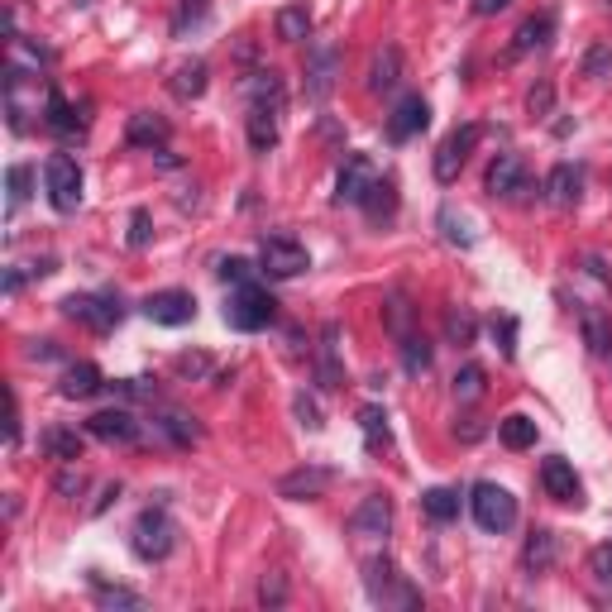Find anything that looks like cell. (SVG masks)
<instances>
[{
  "label": "cell",
  "instance_id": "6da1fadb",
  "mask_svg": "<svg viewBox=\"0 0 612 612\" xmlns=\"http://www.w3.org/2000/svg\"><path fill=\"white\" fill-rule=\"evenodd\" d=\"M177 546V526L168 517V507H144L139 512V522L130 531V550L144 560V565H158V560H168Z\"/></svg>",
  "mask_w": 612,
  "mask_h": 612
},
{
  "label": "cell",
  "instance_id": "7a4b0ae2",
  "mask_svg": "<svg viewBox=\"0 0 612 612\" xmlns=\"http://www.w3.org/2000/svg\"><path fill=\"white\" fill-rule=\"evenodd\" d=\"M469 512H474V522L488 531V536H503L517 526V498L507 493L503 483H474V493H469Z\"/></svg>",
  "mask_w": 612,
  "mask_h": 612
},
{
  "label": "cell",
  "instance_id": "3957f363",
  "mask_svg": "<svg viewBox=\"0 0 612 612\" xmlns=\"http://www.w3.org/2000/svg\"><path fill=\"white\" fill-rule=\"evenodd\" d=\"M63 316L67 321H82L96 335H110L125 321V306H120L115 292H72V297H63Z\"/></svg>",
  "mask_w": 612,
  "mask_h": 612
},
{
  "label": "cell",
  "instance_id": "277c9868",
  "mask_svg": "<svg viewBox=\"0 0 612 612\" xmlns=\"http://www.w3.org/2000/svg\"><path fill=\"white\" fill-rule=\"evenodd\" d=\"M273 316H278V302H273L259 283H244L225 297V326L230 330H244V335H249V330L273 326Z\"/></svg>",
  "mask_w": 612,
  "mask_h": 612
},
{
  "label": "cell",
  "instance_id": "5b68a950",
  "mask_svg": "<svg viewBox=\"0 0 612 612\" xmlns=\"http://www.w3.org/2000/svg\"><path fill=\"white\" fill-rule=\"evenodd\" d=\"M364 589H369L373 603H383V608H421V593L397 574V565L388 555H378L364 565Z\"/></svg>",
  "mask_w": 612,
  "mask_h": 612
},
{
  "label": "cell",
  "instance_id": "8992f818",
  "mask_svg": "<svg viewBox=\"0 0 612 612\" xmlns=\"http://www.w3.org/2000/svg\"><path fill=\"white\" fill-rule=\"evenodd\" d=\"M44 187H48V201L58 216H72L82 206V168L72 153H53L44 163Z\"/></svg>",
  "mask_w": 612,
  "mask_h": 612
},
{
  "label": "cell",
  "instance_id": "52a82bcc",
  "mask_svg": "<svg viewBox=\"0 0 612 612\" xmlns=\"http://www.w3.org/2000/svg\"><path fill=\"white\" fill-rule=\"evenodd\" d=\"M306 268H311V254H306L292 235H263L259 273H268V278H297V273H306Z\"/></svg>",
  "mask_w": 612,
  "mask_h": 612
},
{
  "label": "cell",
  "instance_id": "ba28073f",
  "mask_svg": "<svg viewBox=\"0 0 612 612\" xmlns=\"http://www.w3.org/2000/svg\"><path fill=\"white\" fill-rule=\"evenodd\" d=\"M373 182H378L373 158L369 153H350V158L340 163V177H335V201H340V206H364V197L373 192Z\"/></svg>",
  "mask_w": 612,
  "mask_h": 612
},
{
  "label": "cell",
  "instance_id": "9c48e42d",
  "mask_svg": "<svg viewBox=\"0 0 612 612\" xmlns=\"http://www.w3.org/2000/svg\"><path fill=\"white\" fill-rule=\"evenodd\" d=\"M144 316L153 326H187L197 316V297L182 292V287H163V292H149L144 297Z\"/></svg>",
  "mask_w": 612,
  "mask_h": 612
},
{
  "label": "cell",
  "instance_id": "30bf717a",
  "mask_svg": "<svg viewBox=\"0 0 612 612\" xmlns=\"http://www.w3.org/2000/svg\"><path fill=\"white\" fill-rule=\"evenodd\" d=\"M479 139H483L479 125H459V130L436 149V182H445V187H450V182L459 177V168L469 163V153L479 149Z\"/></svg>",
  "mask_w": 612,
  "mask_h": 612
},
{
  "label": "cell",
  "instance_id": "8fae6325",
  "mask_svg": "<svg viewBox=\"0 0 612 612\" xmlns=\"http://www.w3.org/2000/svg\"><path fill=\"white\" fill-rule=\"evenodd\" d=\"M330 483H335V474L326 464H302V469H292V474L278 479V498H287V503H316V498H326Z\"/></svg>",
  "mask_w": 612,
  "mask_h": 612
},
{
  "label": "cell",
  "instance_id": "7c38bea8",
  "mask_svg": "<svg viewBox=\"0 0 612 612\" xmlns=\"http://www.w3.org/2000/svg\"><path fill=\"white\" fill-rule=\"evenodd\" d=\"M483 192H488V197H503V201H512L517 192H531V182H526V163H522V153H498V158L488 163V177H483Z\"/></svg>",
  "mask_w": 612,
  "mask_h": 612
},
{
  "label": "cell",
  "instance_id": "4fadbf2b",
  "mask_svg": "<svg viewBox=\"0 0 612 612\" xmlns=\"http://www.w3.org/2000/svg\"><path fill=\"white\" fill-rule=\"evenodd\" d=\"M335 77H340V48L316 44L311 53H306V96L321 106L330 91H335Z\"/></svg>",
  "mask_w": 612,
  "mask_h": 612
},
{
  "label": "cell",
  "instance_id": "5bb4252c",
  "mask_svg": "<svg viewBox=\"0 0 612 612\" xmlns=\"http://www.w3.org/2000/svg\"><path fill=\"white\" fill-rule=\"evenodd\" d=\"M431 125V106L421 101V96H402L393 106V115L383 120V130H388V139L393 144H407V139H416V134Z\"/></svg>",
  "mask_w": 612,
  "mask_h": 612
},
{
  "label": "cell",
  "instance_id": "9a60e30c",
  "mask_svg": "<svg viewBox=\"0 0 612 612\" xmlns=\"http://www.w3.org/2000/svg\"><path fill=\"white\" fill-rule=\"evenodd\" d=\"M87 436L106 440V445H134L139 440V421L125 407H110V412H96L87 421Z\"/></svg>",
  "mask_w": 612,
  "mask_h": 612
},
{
  "label": "cell",
  "instance_id": "2e32d148",
  "mask_svg": "<svg viewBox=\"0 0 612 612\" xmlns=\"http://www.w3.org/2000/svg\"><path fill=\"white\" fill-rule=\"evenodd\" d=\"M541 488L555 503H579V474H574V464L565 455L541 459Z\"/></svg>",
  "mask_w": 612,
  "mask_h": 612
},
{
  "label": "cell",
  "instance_id": "e0dca14e",
  "mask_svg": "<svg viewBox=\"0 0 612 612\" xmlns=\"http://www.w3.org/2000/svg\"><path fill=\"white\" fill-rule=\"evenodd\" d=\"M388 526H393V503H388L383 493H369V498L350 512L354 536H388Z\"/></svg>",
  "mask_w": 612,
  "mask_h": 612
},
{
  "label": "cell",
  "instance_id": "ac0fdd59",
  "mask_svg": "<svg viewBox=\"0 0 612 612\" xmlns=\"http://www.w3.org/2000/svg\"><path fill=\"white\" fill-rule=\"evenodd\" d=\"M550 34H555V10H541V15L522 20V24H517V34H512V48H507V58H526V53L546 48Z\"/></svg>",
  "mask_w": 612,
  "mask_h": 612
},
{
  "label": "cell",
  "instance_id": "d6986e66",
  "mask_svg": "<svg viewBox=\"0 0 612 612\" xmlns=\"http://www.w3.org/2000/svg\"><path fill=\"white\" fill-rule=\"evenodd\" d=\"M240 87H244V96H249V106H273V110L287 106V87L273 67H254Z\"/></svg>",
  "mask_w": 612,
  "mask_h": 612
},
{
  "label": "cell",
  "instance_id": "ffe728a7",
  "mask_svg": "<svg viewBox=\"0 0 612 612\" xmlns=\"http://www.w3.org/2000/svg\"><path fill=\"white\" fill-rule=\"evenodd\" d=\"M541 192H546L550 206H574V201L584 197V173L574 168V163H555L541 182Z\"/></svg>",
  "mask_w": 612,
  "mask_h": 612
},
{
  "label": "cell",
  "instance_id": "44dd1931",
  "mask_svg": "<svg viewBox=\"0 0 612 612\" xmlns=\"http://www.w3.org/2000/svg\"><path fill=\"white\" fill-rule=\"evenodd\" d=\"M555 560H560V536L546 531V526H536V531L526 536V546H522L526 574H546V569H555Z\"/></svg>",
  "mask_w": 612,
  "mask_h": 612
},
{
  "label": "cell",
  "instance_id": "7402d4cb",
  "mask_svg": "<svg viewBox=\"0 0 612 612\" xmlns=\"http://www.w3.org/2000/svg\"><path fill=\"white\" fill-rule=\"evenodd\" d=\"M91 593H96V608L101 612H139V608H149V598H144V593L125 589V584H106L101 574H91Z\"/></svg>",
  "mask_w": 612,
  "mask_h": 612
},
{
  "label": "cell",
  "instance_id": "603a6c76",
  "mask_svg": "<svg viewBox=\"0 0 612 612\" xmlns=\"http://www.w3.org/2000/svg\"><path fill=\"white\" fill-rule=\"evenodd\" d=\"M397 82H402V48L383 44L378 53H373V63H369V91L373 96H383V91H393Z\"/></svg>",
  "mask_w": 612,
  "mask_h": 612
},
{
  "label": "cell",
  "instance_id": "cb8c5ba5",
  "mask_svg": "<svg viewBox=\"0 0 612 612\" xmlns=\"http://www.w3.org/2000/svg\"><path fill=\"white\" fill-rule=\"evenodd\" d=\"M244 134H249V149L254 153H268L273 144H278V110L249 106V115H244Z\"/></svg>",
  "mask_w": 612,
  "mask_h": 612
},
{
  "label": "cell",
  "instance_id": "d4e9b609",
  "mask_svg": "<svg viewBox=\"0 0 612 612\" xmlns=\"http://www.w3.org/2000/svg\"><path fill=\"white\" fill-rule=\"evenodd\" d=\"M335 340H340V326L330 321V326L321 330V350H316V383H321L326 393H335V388L345 383V373H340V359H335Z\"/></svg>",
  "mask_w": 612,
  "mask_h": 612
},
{
  "label": "cell",
  "instance_id": "484cf974",
  "mask_svg": "<svg viewBox=\"0 0 612 612\" xmlns=\"http://www.w3.org/2000/svg\"><path fill=\"white\" fill-rule=\"evenodd\" d=\"M39 450L48 459H63V464H77V459L87 455V440L77 436V431H67V426H48L44 436H39Z\"/></svg>",
  "mask_w": 612,
  "mask_h": 612
},
{
  "label": "cell",
  "instance_id": "4316f807",
  "mask_svg": "<svg viewBox=\"0 0 612 612\" xmlns=\"http://www.w3.org/2000/svg\"><path fill=\"white\" fill-rule=\"evenodd\" d=\"M125 139H130L134 149H163V144H168V120H163V115H149V110H139V115H130Z\"/></svg>",
  "mask_w": 612,
  "mask_h": 612
},
{
  "label": "cell",
  "instance_id": "83f0119b",
  "mask_svg": "<svg viewBox=\"0 0 612 612\" xmlns=\"http://www.w3.org/2000/svg\"><path fill=\"white\" fill-rule=\"evenodd\" d=\"M206 82H211V67L201 63V58H192V63H182L168 77V91H173L177 101H197L201 91H206Z\"/></svg>",
  "mask_w": 612,
  "mask_h": 612
},
{
  "label": "cell",
  "instance_id": "f1b7e54d",
  "mask_svg": "<svg viewBox=\"0 0 612 612\" xmlns=\"http://www.w3.org/2000/svg\"><path fill=\"white\" fill-rule=\"evenodd\" d=\"M101 388H106V378H101L96 364H72V369L63 373V397L67 402H87V397H96Z\"/></svg>",
  "mask_w": 612,
  "mask_h": 612
},
{
  "label": "cell",
  "instance_id": "f546056e",
  "mask_svg": "<svg viewBox=\"0 0 612 612\" xmlns=\"http://www.w3.org/2000/svg\"><path fill=\"white\" fill-rule=\"evenodd\" d=\"M579 330H584V345L593 354H612V321L608 311H598V306H579Z\"/></svg>",
  "mask_w": 612,
  "mask_h": 612
},
{
  "label": "cell",
  "instance_id": "4dcf8cb0",
  "mask_svg": "<svg viewBox=\"0 0 612 612\" xmlns=\"http://www.w3.org/2000/svg\"><path fill=\"white\" fill-rule=\"evenodd\" d=\"M359 431H364V445H369L373 455H383L388 445H393V431H388V412L369 402V407H359Z\"/></svg>",
  "mask_w": 612,
  "mask_h": 612
},
{
  "label": "cell",
  "instance_id": "1f68e13d",
  "mask_svg": "<svg viewBox=\"0 0 612 612\" xmlns=\"http://www.w3.org/2000/svg\"><path fill=\"white\" fill-rule=\"evenodd\" d=\"M44 125L58 134H77L82 130V120H77V110L67 106V96L58 87H48V101H44Z\"/></svg>",
  "mask_w": 612,
  "mask_h": 612
},
{
  "label": "cell",
  "instance_id": "d6a6232c",
  "mask_svg": "<svg viewBox=\"0 0 612 612\" xmlns=\"http://www.w3.org/2000/svg\"><path fill=\"white\" fill-rule=\"evenodd\" d=\"M421 512H426L436 526L455 522L459 517V493L455 488H426V493H421Z\"/></svg>",
  "mask_w": 612,
  "mask_h": 612
},
{
  "label": "cell",
  "instance_id": "836d02e7",
  "mask_svg": "<svg viewBox=\"0 0 612 612\" xmlns=\"http://www.w3.org/2000/svg\"><path fill=\"white\" fill-rule=\"evenodd\" d=\"M29 187H34V168L29 163H10L5 168V192H10L5 197V216H15L24 201H29Z\"/></svg>",
  "mask_w": 612,
  "mask_h": 612
},
{
  "label": "cell",
  "instance_id": "e575fe53",
  "mask_svg": "<svg viewBox=\"0 0 612 612\" xmlns=\"http://www.w3.org/2000/svg\"><path fill=\"white\" fill-rule=\"evenodd\" d=\"M153 426H158L163 436L173 440V445H182V450H187V445H197V440H201L197 421H192L187 412H158V421H153Z\"/></svg>",
  "mask_w": 612,
  "mask_h": 612
},
{
  "label": "cell",
  "instance_id": "d590c367",
  "mask_svg": "<svg viewBox=\"0 0 612 612\" xmlns=\"http://www.w3.org/2000/svg\"><path fill=\"white\" fill-rule=\"evenodd\" d=\"M273 29H278L283 44H302L306 34H311V10H306V5H287V10H278Z\"/></svg>",
  "mask_w": 612,
  "mask_h": 612
},
{
  "label": "cell",
  "instance_id": "8d00e7d4",
  "mask_svg": "<svg viewBox=\"0 0 612 612\" xmlns=\"http://www.w3.org/2000/svg\"><path fill=\"white\" fill-rule=\"evenodd\" d=\"M498 440L507 450H531L536 445V421L531 416H503L498 421Z\"/></svg>",
  "mask_w": 612,
  "mask_h": 612
},
{
  "label": "cell",
  "instance_id": "74e56055",
  "mask_svg": "<svg viewBox=\"0 0 612 612\" xmlns=\"http://www.w3.org/2000/svg\"><path fill=\"white\" fill-rule=\"evenodd\" d=\"M364 211H369V220L378 225V220H393V211H397V187L383 177V182H373V192L364 197Z\"/></svg>",
  "mask_w": 612,
  "mask_h": 612
},
{
  "label": "cell",
  "instance_id": "f35d334b",
  "mask_svg": "<svg viewBox=\"0 0 612 612\" xmlns=\"http://www.w3.org/2000/svg\"><path fill=\"white\" fill-rule=\"evenodd\" d=\"M402 369L421 378V373L431 369V340L426 335H402Z\"/></svg>",
  "mask_w": 612,
  "mask_h": 612
},
{
  "label": "cell",
  "instance_id": "ab89813d",
  "mask_svg": "<svg viewBox=\"0 0 612 612\" xmlns=\"http://www.w3.org/2000/svg\"><path fill=\"white\" fill-rule=\"evenodd\" d=\"M474 335H479V321H474L464 306H450V311H445V340H450V345H474Z\"/></svg>",
  "mask_w": 612,
  "mask_h": 612
},
{
  "label": "cell",
  "instance_id": "60d3db41",
  "mask_svg": "<svg viewBox=\"0 0 612 612\" xmlns=\"http://www.w3.org/2000/svg\"><path fill=\"white\" fill-rule=\"evenodd\" d=\"M383 326L393 330L397 340H402V335H412V306H407V297H402V292H393V297H388V306H383Z\"/></svg>",
  "mask_w": 612,
  "mask_h": 612
},
{
  "label": "cell",
  "instance_id": "b9f144b4",
  "mask_svg": "<svg viewBox=\"0 0 612 612\" xmlns=\"http://www.w3.org/2000/svg\"><path fill=\"white\" fill-rule=\"evenodd\" d=\"M483 397V369L479 364H464L455 373V402H479Z\"/></svg>",
  "mask_w": 612,
  "mask_h": 612
},
{
  "label": "cell",
  "instance_id": "7bdbcfd3",
  "mask_svg": "<svg viewBox=\"0 0 612 612\" xmlns=\"http://www.w3.org/2000/svg\"><path fill=\"white\" fill-rule=\"evenodd\" d=\"M216 273H220V278H225L230 287H244V283H254V273H259V268H254L249 259H220V263H216Z\"/></svg>",
  "mask_w": 612,
  "mask_h": 612
},
{
  "label": "cell",
  "instance_id": "ee69618b",
  "mask_svg": "<svg viewBox=\"0 0 612 612\" xmlns=\"http://www.w3.org/2000/svg\"><path fill=\"white\" fill-rule=\"evenodd\" d=\"M589 574L603 584V589H612V541H603V546L589 550Z\"/></svg>",
  "mask_w": 612,
  "mask_h": 612
},
{
  "label": "cell",
  "instance_id": "f6af8a7d",
  "mask_svg": "<svg viewBox=\"0 0 612 612\" xmlns=\"http://www.w3.org/2000/svg\"><path fill=\"white\" fill-rule=\"evenodd\" d=\"M259 603L263 608H283L287 603V579L283 574H263L259 579Z\"/></svg>",
  "mask_w": 612,
  "mask_h": 612
},
{
  "label": "cell",
  "instance_id": "bcb514c9",
  "mask_svg": "<svg viewBox=\"0 0 612 612\" xmlns=\"http://www.w3.org/2000/svg\"><path fill=\"white\" fill-rule=\"evenodd\" d=\"M493 340H498L503 359H517V321L512 316H493Z\"/></svg>",
  "mask_w": 612,
  "mask_h": 612
},
{
  "label": "cell",
  "instance_id": "7dc6e473",
  "mask_svg": "<svg viewBox=\"0 0 612 612\" xmlns=\"http://www.w3.org/2000/svg\"><path fill=\"white\" fill-rule=\"evenodd\" d=\"M612 72V48L608 44H593L589 53H584V77H593V82H598V77H608Z\"/></svg>",
  "mask_w": 612,
  "mask_h": 612
},
{
  "label": "cell",
  "instance_id": "c3c4849f",
  "mask_svg": "<svg viewBox=\"0 0 612 612\" xmlns=\"http://www.w3.org/2000/svg\"><path fill=\"white\" fill-rule=\"evenodd\" d=\"M550 106H555V87H550L546 77H541V82H536V87L526 91V110H531V115H536V120H541V115H550Z\"/></svg>",
  "mask_w": 612,
  "mask_h": 612
},
{
  "label": "cell",
  "instance_id": "681fc988",
  "mask_svg": "<svg viewBox=\"0 0 612 612\" xmlns=\"http://www.w3.org/2000/svg\"><path fill=\"white\" fill-rule=\"evenodd\" d=\"M292 412H297V421H302L306 431H321V426H326V421H321V407H316V397L297 393L292 397Z\"/></svg>",
  "mask_w": 612,
  "mask_h": 612
},
{
  "label": "cell",
  "instance_id": "f907efd6",
  "mask_svg": "<svg viewBox=\"0 0 612 612\" xmlns=\"http://www.w3.org/2000/svg\"><path fill=\"white\" fill-rule=\"evenodd\" d=\"M149 240H153V220L144 206H134L130 211V249H144Z\"/></svg>",
  "mask_w": 612,
  "mask_h": 612
},
{
  "label": "cell",
  "instance_id": "816d5d0a",
  "mask_svg": "<svg viewBox=\"0 0 612 612\" xmlns=\"http://www.w3.org/2000/svg\"><path fill=\"white\" fill-rule=\"evenodd\" d=\"M82 488H87V474H82V469H72V464H67L63 474H58V483H53V493H58V498H77Z\"/></svg>",
  "mask_w": 612,
  "mask_h": 612
},
{
  "label": "cell",
  "instance_id": "f5cc1de1",
  "mask_svg": "<svg viewBox=\"0 0 612 612\" xmlns=\"http://www.w3.org/2000/svg\"><path fill=\"white\" fill-rule=\"evenodd\" d=\"M440 230H445V240L459 244V249H469V244H474V235L464 230V220H455V211H440Z\"/></svg>",
  "mask_w": 612,
  "mask_h": 612
},
{
  "label": "cell",
  "instance_id": "db71d44e",
  "mask_svg": "<svg viewBox=\"0 0 612 612\" xmlns=\"http://www.w3.org/2000/svg\"><path fill=\"white\" fill-rule=\"evenodd\" d=\"M201 15H206V0H177V20H173L177 34H182L192 20H201Z\"/></svg>",
  "mask_w": 612,
  "mask_h": 612
},
{
  "label": "cell",
  "instance_id": "11a10c76",
  "mask_svg": "<svg viewBox=\"0 0 612 612\" xmlns=\"http://www.w3.org/2000/svg\"><path fill=\"white\" fill-rule=\"evenodd\" d=\"M177 373H211V359L206 354H177Z\"/></svg>",
  "mask_w": 612,
  "mask_h": 612
},
{
  "label": "cell",
  "instance_id": "9f6ffc18",
  "mask_svg": "<svg viewBox=\"0 0 612 612\" xmlns=\"http://www.w3.org/2000/svg\"><path fill=\"white\" fill-rule=\"evenodd\" d=\"M29 354H34V359H58V345H53V340H34Z\"/></svg>",
  "mask_w": 612,
  "mask_h": 612
},
{
  "label": "cell",
  "instance_id": "6f0895ef",
  "mask_svg": "<svg viewBox=\"0 0 612 612\" xmlns=\"http://www.w3.org/2000/svg\"><path fill=\"white\" fill-rule=\"evenodd\" d=\"M507 5H512V0H474V15H498Z\"/></svg>",
  "mask_w": 612,
  "mask_h": 612
},
{
  "label": "cell",
  "instance_id": "680465c9",
  "mask_svg": "<svg viewBox=\"0 0 612 612\" xmlns=\"http://www.w3.org/2000/svg\"><path fill=\"white\" fill-rule=\"evenodd\" d=\"M20 287H24V273L20 268H10V273H5V297H15Z\"/></svg>",
  "mask_w": 612,
  "mask_h": 612
},
{
  "label": "cell",
  "instance_id": "91938a15",
  "mask_svg": "<svg viewBox=\"0 0 612 612\" xmlns=\"http://www.w3.org/2000/svg\"><path fill=\"white\" fill-rule=\"evenodd\" d=\"M455 431H459L464 440H479V436H483V426H479V421H464V426H455Z\"/></svg>",
  "mask_w": 612,
  "mask_h": 612
},
{
  "label": "cell",
  "instance_id": "94428289",
  "mask_svg": "<svg viewBox=\"0 0 612 612\" xmlns=\"http://www.w3.org/2000/svg\"><path fill=\"white\" fill-rule=\"evenodd\" d=\"M584 263H589V273L598 278V283H608V268H603V259H584Z\"/></svg>",
  "mask_w": 612,
  "mask_h": 612
},
{
  "label": "cell",
  "instance_id": "6125c7cd",
  "mask_svg": "<svg viewBox=\"0 0 612 612\" xmlns=\"http://www.w3.org/2000/svg\"><path fill=\"white\" fill-rule=\"evenodd\" d=\"M77 5H91V0H77Z\"/></svg>",
  "mask_w": 612,
  "mask_h": 612
},
{
  "label": "cell",
  "instance_id": "be15d7a7",
  "mask_svg": "<svg viewBox=\"0 0 612 612\" xmlns=\"http://www.w3.org/2000/svg\"><path fill=\"white\" fill-rule=\"evenodd\" d=\"M608 5H612V0H608Z\"/></svg>",
  "mask_w": 612,
  "mask_h": 612
}]
</instances>
